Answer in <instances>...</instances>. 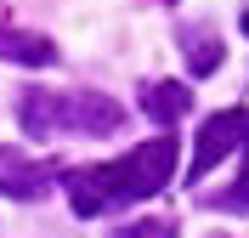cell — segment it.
Listing matches in <instances>:
<instances>
[{
    "instance_id": "obj_1",
    "label": "cell",
    "mask_w": 249,
    "mask_h": 238,
    "mask_svg": "<svg viewBox=\"0 0 249 238\" xmlns=\"http://www.w3.org/2000/svg\"><path fill=\"white\" fill-rule=\"evenodd\" d=\"M176 125H164L153 142L130 147V153L108 159V165H85V170H62V193H68V204L74 216H108L119 204H142V199H153V193L170 187L176 176Z\"/></svg>"
},
{
    "instance_id": "obj_2",
    "label": "cell",
    "mask_w": 249,
    "mask_h": 238,
    "mask_svg": "<svg viewBox=\"0 0 249 238\" xmlns=\"http://www.w3.org/2000/svg\"><path fill=\"white\" fill-rule=\"evenodd\" d=\"M17 125L29 136H113L124 108L102 91H23Z\"/></svg>"
},
{
    "instance_id": "obj_3",
    "label": "cell",
    "mask_w": 249,
    "mask_h": 238,
    "mask_svg": "<svg viewBox=\"0 0 249 238\" xmlns=\"http://www.w3.org/2000/svg\"><path fill=\"white\" fill-rule=\"evenodd\" d=\"M238 147H249V108H221L204 119L198 130V147H193V170H187V182L198 187L204 176L215 170L227 153H238Z\"/></svg>"
},
{
    "instance_id": "obj_4",
    "label": "cell",
    "mask_w": 249,
    "mask_h": 238,
    "mask_svg": "<svg viewBox=\"0 0 249 238\" xmlns=\"http://www.w3.org/2000/svg\"><path fill=\"white\" fill-rule=\"evenodd\" d=\"M57 182H62L57 165H46V159H29V153H17V147H0V193H6V199L29 204V199H46Z\"/></svg>"
},
{
    "instance_id": "obj_5",
    "label": "cell",
    "mask_w": 249,
    "mask_h": 238,
    "mask_svg": "<svg viewBox=\"0 0 249 238\" xmlns=\"http://www.w3.org/2000/svg\"><path fill=\"white\" fill-rule=\"evenodd\" d=\"M181 57H187V74H215L227 63V46H221V29L215 23H181Z\"/></svg>"
},
{
    "instance_id": "obj_6",
    "label": "cell",
    "mask_w": 249,
    "mask_h": 238,
    "mask_svg": "<svg viewBox=\"0 0 249 238\" xmlns=\"http://www.w3.org/2000/svg\"><path fill=\"white\" fill-rule=\"evenodd\" d=\"M142 108H147L153 125H176V119L193 113V85H181V79H147L142 85Z\"/></svg>"
},
{
    "instance_id": "obj_7",
    "label": "cell",
    "mask_w": 249,
    "mask_h": 238,
    "mask_svg": "<svg viewBox=\"0 0 249 238\" xmlns=\"http://www.w3.org/2000/svg\"><path fill=\"white\" fill-rule=\"evenodd\" d=\"M0 57H6V63H23V68H51L57 63V46H51L46 34L6 29V23H0Z\"/></svg>"
},
{
    "instance_id": "obj_8",
    "label": "cell",
    "mask_w": 249,
    "mask_h": 238,
    "mask_svg": "<svg viewBox=\"0 0 249 238\" xmlns=\"http://www.w3.org/2000/svg\"><path fill=\"white\" fill-rule=\"evenodd\" d=\"M108 238H181V227H176L170 216H147V221H124V227H113Z\"/></svg>"
},
{
    "instance_id": "obj_9",
    "label": "cell",
    "mask_w": 249,
    "mask_h": 238,
    "mask_svg": "<svg viewBox=\"0 0 249 238\" xmlns=\"http://www.w3.org/2000/svg\"><path fill=\"white\" fill-rule=\"evenodd\" d=\"M204 204H215V210H249V159H244V176H238L232 187H221V193H198Z\"/></svg>"
},
{
    "instance_id": "obj_10",
    "label": "cell",
    "mask_w": 249,
    "mask_h": 238,
    "mask_svg": "<svg viewBox=\"0 0 249 238\" xmlns=\"http://www.w3.org/2000/svg\"><path fill=\"white\" fill-rule=\"evenodd\" d=\"M244 34H249V12H244Z\"/></svg>"
}]
</instances>
